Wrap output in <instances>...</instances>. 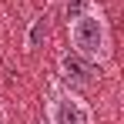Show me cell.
Masks as SVG:
<instances>
[{
    "instance_id": "obj_3",
    "label": "cell",
    "mask_w": 124,
    "mask_h": 124,
    "mask_svg": "<svg viewBox=\"0 0 124 124\" xmlns=\"http://www.w3.org/2000/svg\"><path fill=\"white\" fill-rule=\"evenodd\" d=\"M101 77V64L87 61L81 54H61V61H57V81L67 84L70 91H84V87H94Z\"/></svg>"
},
{
    "instance_id": "obj_4",
    "label": "cell",
    "mask_w": 124,
    "mask_h": 124,
    "mask_svg": "<svg viewBox=\"0 0 124 124\" xmlns=\"http://www.w3.org/2000/svg\"><path fill=\"white\" fill-rule=\"evenodd\" d=\"M47 34H50V20H47V14H37L30 27H27V37H23V47L27 50H37L44 40H47Z\"/></svg>"
},
{
    "instance_id": "obj_2",
    "label": "cell",
    "mask_w": 124,
    "mask_h": 124,
    "mask_svg": "<svg viewBox=\"0 0 124 124\" xmlns=\"http://www.w3.org/2000/svg\"><path fill=\"white\" fill-rule=\"evenodd\" d=\"M44 111H47V124H94L91 104L61 81H50L47 97H44Z\"/></svg>"
},
{
    "instance_id": "obj_5",
    "label": "cell",
    "mask_w": 124,
    "mask_h": 124,
    "mask_svg": "<svg viewBox=\"0 0 124 124\" xmlns=\"http://www.w3.org/2000/svg\"><path fill=\"white\" fill-rule=\"evenodd\" d=\"M91 7V0H67V17H77L81 10Z\"/></svg>"
},
{
    "instance_id": "obj_1",
    "label": "cell",
    "mask_w": 124,
    "mask_h": 124,
    "mask_svg": "<svg viewBox=\"0 0 124 124\" xmlns=\"http://www.w3.org/2000/svg\"><path fill=\"white\" fill-rule=\"evenodd\" d=\"M70 47H74V54L94 64L111 61V27L94 3L81 10L77 17H70Z\"/></svg>"
}]
</instances>
